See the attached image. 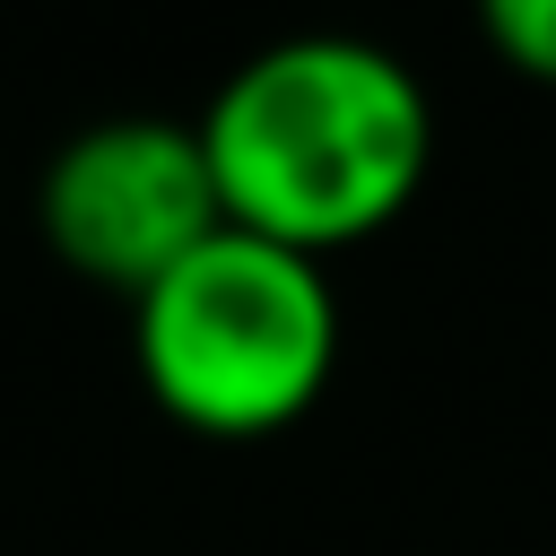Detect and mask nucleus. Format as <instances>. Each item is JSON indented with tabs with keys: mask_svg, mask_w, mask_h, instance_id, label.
I'll list each match as a JSON object with an SVG mask.
<instances>
[{
	"mask_svg": "<svg viewBox=\"0 0 556 556\" xmlns=\"http://www.w3.org/2000/svg\"><path fill=\"white\" fill-rule=\"evenodd\" d=\"M200 148L226 226L330 261L417 208L434 174V96L365 35H287L217 78Z\"/></svg>",
	"mask_w": 556,
	"mask_h": 556,
	"instance_id": "obj_1",
	"label": "nucleus"
},
{
	"mask_svg": "<svg viewBox=\"0 0 556 556\" xmlns=\"http://www.w3.org/2000/svg\"><path fill=\"white\" fill-rule=\"evenodd\" d=\"M130 365L182 434H287L339 374V287L321 261L217 226L130 304Z\"/></svg>",
	"mask_w": 556,
	"mask_h": 556,
	"instance_id": "obj_2",
	"label": "nucleus"
},
{
	"mask_svg": "<svg viewBox=\"0 0 556 556\" xmlns=\"http://www.w3.org/2000/svg\"><path fill=\"white\" fill-rule=\"evenodd\" d=\"M35 226L70 278L139 304L182 252H200L226 226L200 122L104 113V122L70 130L35 182Z\"/></svg>",
	"mask_w": 556,
	"mask_h": 556,
	"instance_id": "obj_3",
	"label": "nucleus"
},
{
	"mask_svg": "<svg viewBox=\"0 0 556 556\" xmlns=\"http://www.w3.org/2000/svg\"><path fill=\"white\" fill-rule=\"evenodd\" d=\"M478 35L521 87H556V0H486Z\"/></svg>",
	"mask_w": 556,
	"mask_h": 556,
	"instance_id": "obj_4",
	"label": "nucleus"
}]
</instances>
